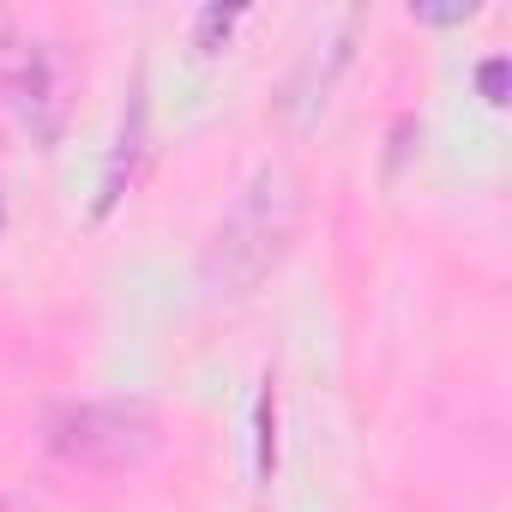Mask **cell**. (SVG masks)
<instances>
[{"mask_svg":"<svg viewBox=\"0 0 512 512\" xmlns=\"http://www.w3.org/2000/svg\"><path fill=\"white\" fill-rule=\"evenodd\" d=\"M302 229V187L290 169L266 163L260 175L247 181V193L229 205V217L217 223L211 247H205V290L211 296H247V290H260L278 260L290 253Z\"/></svg>","mask_w":512,"mask_h":512,"instance_id":"6da1fadb","label":"cell"},{"mask_svg":"<svg viewBox=\"0 0 512 512\" xmlns=\"http://www.w3.org/2000/svg\"><path fill=\"white\" fill-rule=\"evenodd\" d=\"M43 440L61 464L121 476L157 458L163 446V416L151 398H85V404H55L43 422Z\"/></svg>","mask_w":512,"mask_h":512,"instance_id":"7a4b0ae2","label":"cell"},{"mask_svg":"<svg viewBox=\"0 0 512 512\" xmlns=\"http://www.w3.org/2000/svg\"><path fill=\"white\" fill-rule=\"evenodd\" d=\"M0 85H7V103L19 109V121L31 127L37 145L61 139L67 103H73V61H67L61 43H25V55L13 61V73Z\"/></svg>","mask_w":512,"mask_h":512,"instance_id":"3957f363","label":"cell"},{"mask_svg":"<svg viewBox=\"0 0 512 512\" xmlns=\"http://www.w3.org/2000/svg\"><path fill=\"white\" fill-rule=\"evenodd\" d=\"M145 145H151V109H145V79H139V85L127 91L121 133H115V151H109V163H103V187H97V205H91L97 223L127 199V187H133V175H139V163H145Z\"/></svg>","mask_w":512,"mask_h":512,"instance_id":"277c9868","label":"cell"},{"mask_svg":"<svg viewBox=\"0 0 512 512\" xmlns=\"http://www.w3.org/2000/svg\"><path fill=\"white\" fill-rule=\"evenodd\" d=\"M253 470H260V482H272L278 470V386L272 380L260 392V410H253Z\"/></svg>","mask_w":512,"mask_h":512,"instance_id":"5b68a950","label":"cell"},{"mask_svg":"<svg viewBox=\"0 0 512 512\" xmlns=\"http://www.w3.org/2000/svg\"><path fill=\"white\" fill-rule=\"evenodd\" d=\"M235 19H241V7H199V19H193V49H199V55H217V49L229 43Z\"/></svg>","mask_w":512,"mask_h":512,"instance_id":"8992f818","label":"cell"},{"mask_svg":"<svg viewBox=\"0 0 512 512\" xmlns=\"http://www.w3.org/2000/svg\"><path fill=\"white\" fill-rule=\"evenodd\" d=\"M506 85H512V61H506V55H488V61L476 67V91H482V103H488V109H506Z\"/></svg>","mask_w":512,"mask_h":512,"instance_id":"52a82bcc","label":"cell"},{"mask_svg":"<svg viewBox=\"0 0 512 512\" xmlns=\"http://www.w3.org/2000/svg\"><path fill=\"white\" fill-rule=\"evenodd\" d=\"M410 19H422V25H470L476 19V0H452V7H410Z\"/></svg>","mask_w":512,"mask_h":512,"instance_id":"ba28073f","label":"cell"},{"mask_svg":"<svg viewBox=\"0 0 512 512\" xmlns=\"http://www.w3.org/2000/svg\"><path fill=\"white\" fill-rule=\"evenodd\" d=\"M25 43H31V37H25V31L13 25V13H0V79L13 73V61L25 55Z\"/></svg>","mask_w":512,"mask_h":512,"instance_id":"9c48e42d","label":"cell"},{"mask_svg":"<svg viewBox=\"0 0 512 512\" xmlns=\"http://www.w3.org/2000/svg\"><path fill=\"white\" fill-rule=\"evenodd\" d=\"M0 229H7V193H0Z\"/></svg>","mask_w":512,"mask_h":512,"instance_id":"30bf717a","label":"cell"},{"mask_svg":"<svg viewBox=\"0 0 512 512\" xmlns=\"http://www.w3.org/2000/svg\"><path fill=\"white\" fill-rule=\"evenodd\" d=\"M0 145H7V133H0Z\"/></svg>","mask_w":512,"mask_h":512,"instance_id":"8fae6325","label":"cell"},{"mask_svg":"<svg viewBox=\"0 0 512 512\" xmlns=\"http://www.w3.org/2000/svg\"><path fill=\"white\" fill-rule=\"evenodd\" d=\"M0 512H7V500H0Z\"/></svg>","mask_w":512,"mask_h":512,"instance_id":"7c38bea8","label":"cell"}]
</instances>
